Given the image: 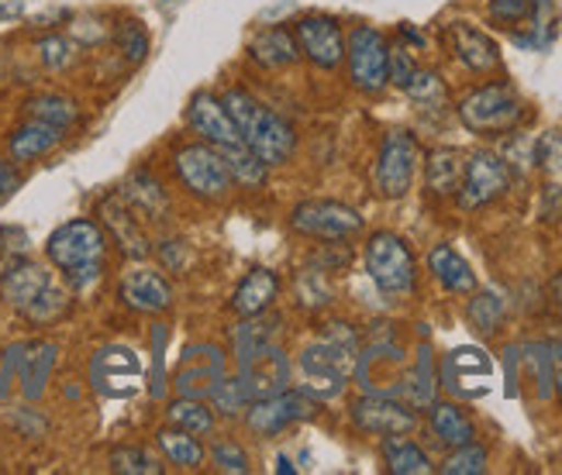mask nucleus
I'll list each match as a JSON object with an SVG mask.
<instances>
[{
	"mask_svg": "<svg viewBox=\"0 0 562 475\" xmlns=\"http://www.w3.org/2000/svg\"><path fill=\"white\" fill-rule=\"evenodd\" d=\"M111 472H117V475H159L162 465L149 448L128 444V448H114L111 452Z\"/></svg>",
	"mask_w": 562,
	"mask_h": 475,
	"instance_id": "38",
	"label": "nucleus"
},
{
	"mask_svg": "<svg viewBox=\"0 0 562 475\" xmlns=\"http://www.w3.org/2000/svg\"><path fill=\"white\" fill-rule=\"evenodd\" d=\"M59 142H63V128L29 117V121H24L21 128L8 138V152H11V162H35V159H42V156L53 152V148H56Z\"/></svg>",
	"mask_w": 562,
	"mask_h": 475,
	"instance_id": "25",
	"label": "nucleus"
},
{
	"mask_svg": "<svg viewBox=\"0 0 562 475\" xmlns=\"http://www.w3.org/2000/svg\"><path fill=\"white\" fill-rule=\"evenodd\" d=\"M531 8H535V0H491V4H486L491 18L501 21V24H518V21H525L531 14Z\"/></svg>",
	"mask_w": 562,
	"mask_h": 475,
	"instance_id": "49",
	"label": "nucleus"
},
{
	"mask_svg": "<svg viewBox=\"0 0 562 475\" xmlns=\"http://www.w3.org/2000/svg\"><path fill=\"white\" fill-rule=\"evenodd\" d=\"M366 272L376 283V290H383L386 296H404L414 290V252L407 248V241L394 231H376L370 241H366Z\"/></svg>",
	"mask_w": 562,
	"mask_h": 475,
	"instance_id": "4",
	"label": "nucleus"
},
{
	"mask_svg": "<svg viewBox=\"0 0 562 475\" xmlns=\"http://www.w3.org/2000/svg\"><path fill=\"white\" fill-rule=\"evenodd\" d=\"M449 42H452L456 59L467 69H473V72H491L501 63L497 42L486 32H480L476 24H470V21H452L449 24Z\"/></svg>",
	"mask_w": 562,
	"mask_h": 475,
	"instance_id": "21",
	"label": "nucleus"
},
{
	"mask_svg": "<svg viewBox=\"0 0 562 475\" xmlns=\"http://www.w3.org/2000/svg\"><path fill=\"white\" fill-rule=\"evenodd\" d=\"M48 283L53 280H48L45 265L32 259H11L4 276H0V296H4V304H11L14 310H24Z\"/></svg>",
	"mask_w": 562,
	"mask_h": 475,
	"instance_id": "22",
	"label": "nucleus"
},
{
	"mask_svg": "<svg viewBox=\"0 0 562 475\" xmlns=\"http://www.w3.org/2000/svg\"><path fill=\"white\" fill-rule=\"evenodd\" d=\"M352 423L366 434L397 438L418 428V407H407L401 399L383 396V393H366L352 404Z\"/></svg>",
	"mask_w": 562,
	"mask_h": 475,
	"instance_id": "12",
	"label": "nucleus"
},
{
	"mask_svg": "<svg viewBox=\"0 0 562 475\" xmlns=\"http://www.w3.org/2000/svg\"><path fill=\"white\" fill-rule=\"evenodd\" d=\"M66 310H69V293L48 283V286H45V290H42V293L32 299V304L21 310V314L29 317L32 324H53V320H59Z\"/></svg>",
	"mask_w": 562,
	"mask_h": 475,
	"instance_id": "41",
	"label": "nucleus"
},
{
	"mask_svg": "<svg viewBox=\"0 0 562 475\" xmlns=\"http://www.w3.org/2000/svg\"><path fill=\"white\" fill-rule=\"evenodd\" d=\"M418 166H422L418 138L411 132H386L383 145H380V156H376V169H373V183H376L380 196H386V200L407 196Z\"/></svg>",
	"mask_w": 562,
	"mask_h": 475,
	"instance_id": "6",
	"label": "nucleus"
},
{
	"mask_svg": "<svg viewBox=\"0 0 562 475\" xmlns=\"http://www.w3.org/2000/svg\"><path fill=\"white\" fill-rule=\"evenodd\" d=\"M418 72V66H414V59H411V53L407 48H390V83H397L401 90L407 87V80Z\"/></svg>",
	"mask_w": 562,
	"mask_h": 475,
	"instance_id": "50",
	"label": "nucleus"
},
{
	"mask_svg": "<svg viewBox=\"0 0 562 475\" xmlns=\"http://www.w3.org/2000/svg\"><path fill=\"white\" fill-rule=\"evenodd\" d=\"M504 296L494 293V290H473V299H470V307H467V317L470 324L480 331V335H494L501 324H504Z\"/></svg>",
	"mask_w": 562,
	"mask_h": 475,
	"instance_id": "37",
	"label": "nucleus"
},
{
	"mask_svg": "<svg viewBox=\"0 0 562 475\" xmlns=\"http://www.w3.org/2000/svg\"><path fill=\"white\" fill-rule=\"evenodd\" d=\"M187 121H190V128L198 132L207 145H214V148L241 142L238 124L232 121V114H228V108H225V100H217V97L207 93V90H201V93H193V97H190Z\"/></svg>",
	"mask_w": 562,
	"mask_h": 475,
	"instance_id": "18",
	"label": "nucleus"
},
{
	"mask_svg": "<svg viewBox=\"0 0 562 475\" xmlns=\"http://www.w3.org/2000/svg\"><path fill=\"white\" fill-rule=\"evenodd\" d=\"M211 404H214V410H222L225 417H238V414L249 410L252 399L246 396V389H241L238 380H222L211 389Z\"/></svg>",
	"mask_w": 562,
	"mask_h": 475,
	"instance_id": "44",
	"label": "nucleus"
},
{
	"mask_svg": "<svg viewBox=\"0 0 562 475\" xmlns=\"http://www.w3.org/2000/svg\"><path fill=\"white\" fill-rule=\"evenodd\" d=\"M346 59H349V77L356 90L380 93L390 83V45L376 29H370V24H359V29L349 32Z\"/></svg>",
	"mask_w": 562,
	"mask_h": 475,
	"instance_id": "8",
	"label": "nucleus"
},
{
	"mask_svg": "<svg viewBox=\"0 0 562 475\" xmlns=\"http://www.w3.org/2000/svg\"><path fill=\"white\" fill-rule=\"evenodd\" d=\"M29 117L35 121H45V124H56V128H69V124H77L80 111L72 104L69 97H59V93H42V97H32L29 104H24Z\"/></svg>",
	"mask_w": 562,
	"mask_h": 475,
	"instance_id": "36",
	"label": "nucleus"
},
{
	"mask_svg": "<svg viewBox=\"0 0 562 475\" xmlns=\"http://www.w3.org/2000/svg\"><path fill=\"white\" fill-rule=\"evenodd\" d=\"M128 200V204L142 214L149 217H166L169 214V200H166V190L159 186V180H153L149 172H132L128 183H125V193H121Z\"/></svg>",
	"mask_w": 562,
	"mask_h": 475,
	"instance_id": "32",
	"label": "nucleus"
},
{
	"mask_svg": "<svg viewBox=\"0 0 562 475\" xmlns=\"http://www.w3.org/2000/svg\"><path fill=\"white\" fill-rule=\"evenodd\" d=\"M121 304L138 314H162L173 307V286L156 269H132L121 276Z\"/></svg>",
	"mask_w": 562,
	"mask_h": 475,
	"instance_id": "19",
	"label": "nucleus"
},
{
	"mask_svg": "<svg viewBox=\"0 0 562 475\" xmlns=\"http://www.w3.org/2000/svg\"><path fill=\"white\" fill-rule=\"evenodd\" d=\"M277 338H280V317H266V310L256 317H246V324H238V328L232 331V344H235L238 362H246L249 355L262 352V348L277 344Z\"/></svg>",
	"mask_w": 562,
	"mask_h": 475,
	"instance_id": "27",
	"label": "nucleus"
},
{
	"mask_svg": "<svg viewBox=\"0 0 562 475\" xmlns=\"http://www.w3.org/2000/svg\"><path fill=\"white\" fill-rule=\"evenodd\" d=\"M535 162H539L546 172H555L562 169V135L559 132H546L539 142H535Z\"/></svg>",
	"mask_w": 562,
	"mask_h": 475,
	"instance_id": "47",
	"label": "nucleus"
},
{
	"mask_svg": "<svg viewBox=\"0 0 562 475\" xmlns=\"http://www.w3.org/2000/svg\"><path fill=\"white\" fill-rule=\"evenodd\" d=\"M24 11V0H0V18H18Z\"/></svg>",
	"mask_w": 562,
	"mask_h": 475,
	"instance_id": "53",
	"label": "nucleus"
},
{
	"mask_svg": "<svg viewBox=\"0 0 562 475\" xmlns=\"http://www.w3.org/2000/svg\"><path fill=\"white\" fill-rule=\"evenodd\" d=\"M225 380V355L222 348H211V344H193L187 348L183 365L177 372V393L190 396V399H201L211 396V389Z\"/></svg>",
	"mask_w": 562,
	"mask_h": 475,
	"instance_id": "16",
	"label": "nucleus"
},
{
	"mask_svg": "<svg viewBox=\"0 0 562 475\" xmlns=\"http://www.w3.org/2000/svg\"><path fill=\"white\" fill-rule=\"evenodd\" d=\"M510 186V166L497 156V152H473L467 159V169H462V183H459V207L462 211H476L486 207L491 200H497L504 190Z\"/></svg>",
	"mask_w": 562,
	"mask_h": 475,
	"instance_id": "11",
	"label": "nucleus"
},
{
	"mask_svg": "<svg viewBox=\"0 0 562 475\" xmlns=\"http://www.w3.org/2000/svg\"><path fill=\"white\" fill-rule=\"evenodd\" d=\"M297 48L314 66L335 69L346 59V35L335 18H304L297 21Z\"/></svg>",
	"mask_w": 562,
	"mask_h": 475,
	"instance_id": "17",
	"label": "nucleus"
},
{
	"mask_svg": "<svg viewBox=\"0 0 562 475\" xmlns=\"http://www.w3.org/2000/svg\"><path fill=\"white\" fill-rule=\"evenodd\" d=\"M428 428H431V434L442 441L446 448L470 444L476 438L473 420L462 414L456 404H431L428 407Z\"/></svg>",
	"mask_w": 562,
	"mask_h": 475,
	"instance_id": "29",
	"label": "nucleus"
},
{
	"mask_svg": "<svg viewBox=\"0 0 562 475\" xmlns=\"http://www.w3.org/2000/svg\"><path fill=\"white\" fill-rule=\"evenodd\" d=\"M521 359L525 365L531 369V376H535V386H539V396L549 399L552 396V383H555V352L549 344H528L521 348Z\"/></svg>",
	"mask_w": 562,
	"mask_h": 475,
	"instance_id": "42",
	"label": "nucleus"
},
{
	"mask_svg": "<svg viewBox=\"0 0 562 475\" xmlns=\"http://www.w3.org/2000/svg\"><path fill=\"white\" fill-rule=\"evenodd\" d=\"M222 100H225L232 121L238 124L241 142H246L266 166H283L293 156L297 135H293V128L277 111L262 108L259 100L246 90H228Z\"/></svg>",
	"mask_w": 562,
	"mask_h": 475,
	"instance_id": "2",
	"label": "nucleus"
},
{
	"mask_svg": "<svg viewBox=\"0 0 562 475\" xmlns=\"http://www.w3.org/2000/svg\"><path fill=\"white\" fill-rule=\"evenodd\" d=\"M435 389H438V380H435V362H431L428 344H422L418 365H414V372H411L407 396H411V404H414V407H431V404H435Z\"/></svg>",
	"mask_w": 562,
	"mask_h": 475,
	"instance_id": "40",
	"label": "nucleus"
},
{
	"mask_svg": "<svg viewBox=\"0 0 562 475\" xmlns=\"http://www.w3.org/2000/svg\"><path fill=\"white\" fill-rule=\"evenodd\" d=\"M521 117H525V100L507 83H486L459 100V121L483 138L515 132Z\"/></svg>",
	"mask_w": 562,
	"mask_h": 475,
	"instance_id": "3",
	"label": "nucleus"
},
{
	"mask_svg": "<svg viewBox=\"0 0 562 475\" xmlns=\"http://www.w3.org/2000/svg\"><path fill=\"white\" fill-rule=\"evenodd\" d=\"M177 172L187 190L201 200H225L232 190V172L214 145H187L177 152Z\"/></svg>",
	"mask_w": 562,
	"mask_h": 475,
	"instance_id": "9",
	"label": "nucleus"
},
{
	"mask_svg": "<svg viewBox=\"0 0 562 475\" xmlns=\"http://www.w3.org/2000/svg\"><path fill=\"white\" fill-rule=\"evenodd\" d=\"M428 269H431V276L442 283L449 293L470 296L476 290V272H473V265L462 259L452 245H435L431 252H428Z\"/></svg>",
	"mask_w": 562,
	"mask_h": 475,
	"instance_id": "26",
	"label": "nucleus"
},
{
	"mask_svg": "<svg viewBox=\"0 0 562 475\" xmlns=\"http://www.w3.org/2000/svg\"><path fill=\"white\" fill-rule=\"evenodd\" d=\"M211 459H214V465L222 468V472H238V475H246V472H249L246 452H241V448L232 444V441H217V444L211 448Z\"/></svg>",
	"mask_w": 562,
	"mask_h": 475,
	"instance_id": "48",
	"label": "nucleus"
},
{
	"mask_svg": "<svg viewBox=\"0 0 562 475\" xmlns=\"http://www.w3.org/2000/svg\"><path fill=\"white\" fill-rule=\"evenodd\" d=\"M169 423L180 431H190L198 438H207L214 431V410L204 407L201 399H190V396H180L177 404H169Z\"/></svg>",
	"mask_w": 562,
	"mask_h": 475,
	"instance_id": "35",
	"label": "nucleus"
},
{
	"mask_svg": "<svg viewBox=\"0 0 562 475\" xmlns=\"http://www.w3.org/2000/svg\"><path fill=\"white\" fill-rule=\"evenodd\" d=\"M290 228L317 241H346L362 231V217L338 200H304L290 211Z\"/></svg>",
	"mask_w": 562,
	"mask_h": 475,
	"instance_id": "7",
	"label": "nucleus"
},
{
	"mask_svg": "<svg viewBox=\"0 0 562 475\" xmlns=\"http://www.w3.org/2000/svg\"><path fill=\"white\" fill-rule=\"evenodd\" d=\"M359 335L349 328V324H331V328L317 338L314 344H307L301 352V380H304V393L317 396V399H331L346 389V380L359 365Z\"/></svg>",
	"mask_w": 562,
	"mask_h": 475,
	"instance_id": "1",
	"label": "nucleus"
},
{
	"mask_svg": "<svg viewBox=\"0 0 562 475\" xmlns=\"http://www.w3.org/2000/svg\"><path fill=\"white\" fill-rule=\"evenodd\" d=\"M101 220H104V228L114 235V241L121 245V252H125L128 259H149L153 256V241L149 235L142 231V224L132 211V204L125 196H104L101 200Z\"/></svg>",
	"mask_w": 562,
	"mask_h": 475,
	"instance_id": "20",
	"label": "nucleus"
},
{
	"mask_svg": "<svg viewBox=\"0 0 562 475\" xmlns=\"http://www.w3.org/2000/svg\"><path fill=\"white\" fill-rule=\"evenodd\" d=\"M290 380H293V365L280 352V344H270V348H262V352L249 355L246 362H238V383L252 404L290 389Z\"/></svg>",
	"mask_w": 562,
	"mask_h": 475,
	"instance_id": "15",
	"label": "nucleus"
},
{
	"mask_svg": "<svg viewBox=\"0 0 562 475\" xmlns=\"http://www.w3.org/2000/svg\"><path fill=\"white\" fill-rule=\"evenodd\" d=\"M462 169H467V159H462L456 148H435L425 162V180L428 190L435 196H452L462 183Z\"/></svg>",
	"mask_w": 562,
	"mask_h": 475,
	"instance_id": "30",
	"label": "nucleus"
},
{
	"mask_svg": "<svg viewBox=\"0 0 562 475\" xmlns=\"http://www.w3.org/2000/svg\"><path fill=\"white\" fill-rule=\"evenodd\" d=\"M507 396H518V355L521 348H507Z\"/></svg>",
	"mask_w": 562,
	"mask_h": 475,
	"instance_id": "51",
	"label": "nucleus"
},
{
	"mask_svg": "<svg viewBox=\"0 0 562 475\" xmlns=\"http://www.w3.org/2000/svg\"><path fill=\"white\" fill-rule=\"evenodd\" d=\"M59 348L53 341H35V344H18V376L21 393L29 399H38L45 393V383L53 376Z\"/></svg>",
	"mask_w": 562,
	"mask_h": 475,
	"instance_id": "23",
	"label": "nucleus"
},
{
	"mask_svg": "<svg viewBox=\"0 0 562 475\" xmlns=\"http://www.w3.org/2000/svg\"><path fill=\"white\" fill-rule=\"evenodd\" d=\"M491 376H494L491 355L480 352V348H470V344L449 352L442 362V372H438V380L446 383V389L462 396V399L486 396V389H491Z\"/></svg>",
	"mask_w": 562,
	"mask_h": 475,
	"instance_id": "14",
	"label": "nucleus"
},
{
	"mask_svg": "<svg viewBox=\"0 0 562 475\" xmlns=\"http://www.w3.org/2000/svg\"><path fill=\"white\" fill-rule=\"evenodd\" d=\"M14 190H18V172L8 162H0V200L11 196Z\"/></svg>",
	"mask_w": 562,
	"mask_h": 475,
	"instance_id": "52",
	"label": "nucleus"
},
{
	"mask_svg": "<svg viewBox=\"0 0 562 475\" xmlns=\"http://www.w3.org/2000/svg\"><path fill=\"white\" fill-rule=\"evenodd\" d=\"M104 245H108V238L101 231V224L66 220L53 235H48L45 252H48V262H53L56 269H63L69 276V272H77V269L104 262Z\"/></svg>",
	"mask_w": 562,
	"mask_h": 475,
	"instance_id": "5",
	"label": "nucleus"
},
{
	"mask_svg": "<svg viewBox=\"0 0 562 475\" xmlns=\"http://www.w3.org/2000/svg\"><path fill=\"white\" fill-rule=\"evenodd\" d=\"M555 362H559V365H555V383H552V386H555V393H559V399H562V359H555Z\"/></svg>",
	"mask_w": 562,
	"mask_h": 475,
	"instance_id": "54",
	"label": "nucleus"
},
{
	"mask_svg": "<svg viewBox=\"0 0 562 475\" xmlns=\"http://www.w3.org/2000/svg\"><path fill=\"white\" fill-rule=\"evenodd\" d=\"M314 399L311 393L304 389H283L277 396H266V399H256L246 410V420L249 428L262 438H273L280 431H286L290 423H301V420H311L314 417Z\"/></svg>",
	"mask_w": 562,
	"mask_h": 475,
	"instance_id": "13",
	"label": "nucleus"
},
{
	"mask_svg": "<svg viewBox=\"0 0 562 475\" xmlns=\"http://www.w3.org/2000/svg\"><path fill=\"white\" fill-rule=\"evenodd\" d=\"M404 93L422 108H446V100H449V90H446L442 77L431 72V69L414 72V77L407 80V87H404Z\"/></svg>",
	"mask_w": 562,
	"mask_h": 475,
	"instance_id": "39",
	"label": "nucleus"
},
{
	"mask_svg": "<svg viewBox=\"0 0 562 475\" xmlns=\"http://www.w3.org/2000/svg\"><path fill=\"white\" fill-rule=\"evenodd\" d=\"M249 53L259 66L266 69H280V66H290L301 59V48H297V38H293L286 29H266L252 38Z\"/></svg>",
	"mask_w": 562,
	"mask_h": 475,
	"instance_id": "28",
	"label": "nucleus"
},
{
	"mask_svg": "<svg viewBox=\"0 0 562 475\" xmlns=\"http://www.w3.org/2000/svg\"><path fill=\"white\" fill-rule=\"evenodd\" d=\"M38 59L48 69H66L72 59H77V45H72L66 35H45V38H38Z\"/></svg>",
	"mask_w": 562,
	"mask_h": 475,
	"instance_id": "45",
	"label": "nucleus"
},
{
	"mask_svg": "<svg viewBox=\"0 0 562 475\" xmlns=\"http://www.w3.org/2000/svg\"><path fill=\"white\" fill-rule=\"evenodd\" d=\"M383 462H386V468L394 472V475H428L431 472V459L414 441H407L404 434L386 438Z\"/></svg>",
	"mask_w": 562,
	"mask_h": 475,
	"instance_id": "33",
	"label": "nucleus"
},
{
	"mask_svg": "<svg viewBox=\"0 0 562 475\" xmlns=\"http://www.w3.org/2000/svg\"><path fill=\"white\" fill-rule=\"evenodd\" d=\"M446 475H483L486 472V448H480L476 441L452 448V455L442 462Z\"/></svg>",
	"mask_w": 562,
	"mask_h": 475,
	"instance_id": "43",
	"label": "nucleus"
},
{
	"mask_svg": "<svg viewBox=\"0 0 562 475\" xmlns=\"http://www.w3.org/2000/svg\"><path fill=\"white\" fill-rule=\"evenodd\" d=\"M280 296V276L273 269H252L232 293V310L238 317H256L262 310L273 307V299Z\"/></svg>",
	"mask_w": 562,
	"mask_h": 475,
	"instance_id": "24",
	"label": "nucleus"
},
{
	"mask_svg": "<svg viewBox=\"0 0 562 475\" xmlns=\"http://www.w3.org/2000/svg\"><path fill=\"white\" fill-rule=\"evenodd\" d=\"M156 438H159L162 455L173 465H180V468H201L204 465V448H201L198 434L180 431V428H166Z\"/></svg>",
	"mask_w": 562,
	"mask_h": 475,
	"instance_id": "34",
	"label": "nucleus"
},
{
	"mask_svg": "<svg viewBox=\"0 0 562 475\" xmlns=\"http://www.w3.org/2000/svg\"><path fill=\"white\" fill-rule=\"evenodd\" d=\"M114 38H117V48L125 53L128 63H142L145 56H149V35H145V29L138 21H125Z\"/></svg>",
	"mask_w": 562,
	"mask_h": 475,
	"instance_id": "46",
	"label": "nucleus"
},
{
	"mask_svg": "<svg viewBox=\"0 0 562 475\" xmlns=\"http://www.w3.org/2000/svg\"><path fill=\"white\" fill-rule=\"evenodd\" d=\"M90 383L101 396L128 399L142 386V359L128 344H108L90 362Z\"/></svg>",
	"mask_w": 562,
	"mask_h": 475,
	"instance_id": "10",
	"label": "nucleus"
},
{
	"mask_svg": "<svg viewBox=\"0 0 562 475\" xmlns=\"http://www.w3.org/2000/svg\"><path fill=\"white\" fill-rule=\"evenodd\" d=\"M217 156L225 159V166L232 172V183L238 180V186H252V190L266 183V172H270V166H266L246 142L222 145V148H217Z\"/></svg>",
	"mask_w": 562,
	"mask_h": 475,
	"instance_id": "31",
	"label": "nucleus"
}]
</instances>
